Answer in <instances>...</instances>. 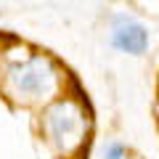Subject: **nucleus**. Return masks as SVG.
Wrapping results in <instances>:
<instances>
[{
	"instance_id": "obj_1",
	"label": "nucleus",
	"mask_w": 159,
	"mask_h": 159,
	"mask_svg": "<svg viewBox=\"0 0 159 159\" xmlns=\"http://www.w3.org/2000/svg\"><path fill=\"white\" fill-rule=\"evenodd\" d=\"M8 77H11L13 93L24 98H43L56 88V72L51 61L43 56H29L27 61L13 64Z\"/></svg>"
},
{
	"instance_id": "obj_2",
	"label": "nucleus",
	"mask_w": 159,
	"mask_h": 159,
	"mask_svg": "<svg viewBox=\"0 0 159 159\" xmlns=\"http://www.w3.org/2000/svg\"><path fill=\"white\" fill-rule=\"evenodd\" d=\"M45 130L53 138V143L61 148H72L82 141V133H85V117L74 103L64 101L48 111L45 117Z\"/></svg>"
},
{
	"instance_id": "obj_3",
	"label": "nucleus",
	"mask_w": 159,
	"mask_h": 159,
	"mask_svg": "<svg viewBox=\"0 0 159 159\" xmlns=\"http://www.w3.org/2000/svg\"><path fill=\"white\" fill-rule=\"evenodd\" d=\"M111 45L122 53H133L141 56L148 48V32L143 24H138L135 19L117 16L114 19V32H111Z\"/></svg>"
},
{
	"instance_id": "obj_4",
	"label": "nucleus",
	"mask_w": 159,
	"mask_h": 159,
	"mask_svg": "<svg viewBox=\"0 0 159 159\" xmlns=\"http://www.w3.org/2000/svg\"><path fill=\"white\" fill-rule=\"evenodd\" d=\"M103 159H125V146H122L119 141L106 143V148H103Z\"/></svg>"
}]
</instances>
